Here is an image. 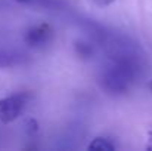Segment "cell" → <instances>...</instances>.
<instances>
[{
	"label": "cell",
	"instance_id": "cell-1",
	"mask_svg": "<svg viewBox=\"0 0 152 151\" xmlns=\"http://www.w3.org/2000/svg\"><path fill=\"white\" fill-rule=\"evenodd\" d=\"M134 79V65L126 58L114 59L102 71V86L108 94H126Z\"/></svg>",
	"mask_w": 152,
	"mask_h": 151
},
{
	"label": "cell",
	"instance_id": "cell-2",
	"mask_svg": "<svg viewBox=\"0 0 152 151\" xmlns=\"http://www.w3.org/2000/svg\"><path fill=\"white\" fill-rule=\"evenodd\" d=\"M28 96L25 94H13L0 99V122L3 124H9L15 122L27 105Z\"/></svg>",
	"mask_w": 152,
	"mask_h": 151
},
{
	"label": "cell",
	"instance_id": "cell-3",
	"mask_svg": "<svg viewBox=\"0 0 152 151\" xmlns=\"http://www.w3.org/2000/svg\"><path fill=\"white\" fill-rule=\"evenodd\" d=\"M53 37V28L48 22H40L30 27L24 34V42L30 48H43Z\"/></svg>",
	"mask_w": 152,
	"mask_h": 151
},
{
	"label": "cell",
	"instance_id": "cell-4",
	"mask_svg": "<svg viewBox=\"0 0 152 151\" xmlns=\"http://www.w3.org/2000/svg\"><path fill=\"white\" fill-rule=\"evenodd\" d=\"M87 150L89 151H114L115 150V145L109 139H106L103 136H96L87 145Z\"/></svg>",
	"mask_w": 152,
	"mask_h": 151
},
{
	"label": "cell",
	"instance_id": "cell-5",
	"mask_svg": "<svg viewBox=\"0 0 152 151\" xmlns=\"http://www.w3.org/2000/svg\"><path fill=\"white\" fill-rule=\"evenodd\" d=\"M15 64V56L10 52L0 50V68H9Z\"/></svg>",
	"mask_w": 152,
	"mask_h": 151
},
{
	"label": "cell",
	"instance_id": "cell-6",
	"mask_svg": "<svg viewBox=\"0 0 152 151\" xmlns=\"http://www.w3.org/2000/svg\"><path fill=\"white\" fill-rule=\"evenodd\" d=\"M37 130H39L37 120H34V119H28V120H27V132H28L30 135H33V133H36Z\"/></svg>",
	"mask_w": 152,
	"mask_h": 151
},
{
	"label": "cell",
	"instance_id": "cell-7",
	"mask_svg": "<svg viewBox=\"0 0 152 151\" xmlns=\"http://www.w3.org/2000/svg\"><path fill=\"white\" fill-rule=\"evenodd\" d=\"M77 49H78V53L81 56H89L92 53V48L87 46V45H84V43H78L77 45Z\"/></svg>",
	"mask_w": 152,
	"mask_h": 151
},
{
	"label": "cell",
	"instance_id": "cell-8",
	"mask_svg": "<svg viewBox=\"0 0 152 151\" xmlns=\"http://www.w3.org/2000/svg\"><path fill=\"white\" fill-rule=\"evenodd\" d=\"M92 1H93V4L98 6V7H106V6L112 4L115 0H92Z\"/></svg>",
	"mask_w": 152,
	"mask_h": 151
},
{
	"label": "cell",
	"instance_id": "cell-9",
	"mask_svg": "<svg viewBox=\"0 0 152 151\" xmlns=\"http://www.w3.org/2000/svg\"><path fill=\"white\" fill-rule=\"evenodd\" d=\"M15 1H18V3H21V4H39V3H45V0H15Z\"/></svg>",
	"mask_w": 152,
	"mask_h": 151
},
{
	"label": "cell",
	"instance_id": "cell-10",
	"mask_svg": "<svg viewBox=\"0 0 152 151\" xmlns=\"http://www.w3.org/2000/svg\"><path fill=\"white\" fill-rule=\"evenodd\" d=\"M146 150L152 151V130L148 132V139H146Z\"/></svg>",
	"mask_w": 152,
	"mask_h": 151
},
{
	"label": "cell",
	"instance_id": "cell-11",
	"mask_svg": "<svg viewBox=\"0 0 152 151\" xmlns=\"http://www.w3.org/2000/svg\"><path fill=\"white\" fill-rule=\"evenodd\" d=\"M149 89H151V92H152V80L149 82Z\"/></svg>",
	"mask_w": 152,
	"mask_h": 151
}]
</instances>
